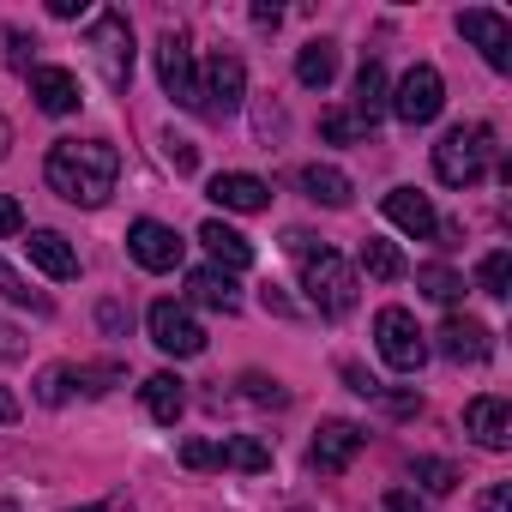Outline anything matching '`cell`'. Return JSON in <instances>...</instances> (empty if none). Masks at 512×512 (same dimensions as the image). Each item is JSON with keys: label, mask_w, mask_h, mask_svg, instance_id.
Wrapping results in <instances>:
<instances>
[{"label": "cell", "mask_w": 512, "mask_h": 512, "mask_svg": "<svg viewBox=\"0 0 512 512\" xmlns=\"http://www.w3.org/2000/svg\"><path fill=\"white\" fill-rule=\"evenodd\" d=\"M43 181L67 199V205H109L115 181H121V151L109 139H55L49 145V163H43Z\"/></svg>", "instance_id": "1"}, {"label": "cell", "mask_w": 512, "mask_h": 512, "mask_svg": "<svg viewBox=\"0 0 512 512\" xmlns=\"http://www.w3.org/2000/svg\"><path fill=\"white\" fill-rule=\"evenodd\" d=\"M488 157H494V127L458 121V127H446L440 145H434V175L464 193V187H476V181L488 175Z\"/></svg>", "instance_id": "2"}, {"label": "cell", "mask_w": 512, "mask_h": 512, "mask_svg": "<svg viewBox=\"0 0 512 512\" xmlns=\"http://www.w3.org/2000/svg\"><path fill=\"white\" fill-rule=\"evenodd\" d=\"M302 290H308V308L314 314H326V320H344L350 308H356V266L344 260L338 247H320V253H308L302 260Z\"/></svg>", "instance_id": "3"}, {"label": "cell", "mask_w": 512, "mask_h": 512, "mask_svg": "<svg viewBox=\"0 0 512 512\" xmlns=\"http://www.w3.org/2000/svg\"><path fill=\"white\" fill-rule=\"evenodd\" d=\"M85 49L97 55V67H103V85H109V91H127V85H133V25H127V13H115V7L91 13Z\"/></svg>", "instance_id": "4"}, {"label": "cell", "mask_w": 512, "mask_h": 512, "mask_svg": "<svg viewBox=\"0 0 512 512\" xmlns=\"http://www.w3.org/2000/svg\"><path fill=\"white\" fill-rule=\"evenodd\" d=\"M374 350H380V362L392 374H416L428 362V332L416 326L410 308H380L374 314Z\"/></svg>", "instance_id": "5"}, {"label": "cell", "mask_w": 512, "mask_h": 512, "mask_svg": "<svg viewBox=\"0 0 512 512\" xmlns=\"http://www.w3.org/2000/svg\"><path fill=\"white\" fill-rule=\"evenodd\" d=\"M386 109L404 121V127H428L440 109H446V79L428 67V61H416L398 85H392V97H386Z\"/></svg>", "instance_id": "6"}, {"label": "cell", "mask_w": 512, "mask_h": 512, "mask_svg": "<svg viewBox=\"0 0 512 512\" xmlns=\"http://www.w3.org/2000/svg\"><path fill=\"white\" fill-rule=\"evenodd\" d=\"M247 103V67L235 55H211L199 73V115L205 121H229Z\"/></svg>", "instance_id": "7"}, {"label": "cell", "mask_w": 512, "mask_h": 512, "mask_svg": "<svg viewBox=\"0 0 512 512\" xmlns=\"http://www.w3.org/2000/svg\"><path fill=\"white\" fill-rule=\"evenodd\" d=\"M157 79L175 97V109H193L199 115V67H193V43L181 31H163L157 37Z\"/></svg>", "instance_id": "8"}, {"label": "cell", "mask_w": 512, "mask_h": 512, "mask_svg": "<svg viewBox=\"0 0 512 512\" xmlns=\"http://www.w3.org/2000/svg\"><path fill=\"white\" fill-rule=\"evenodd\" d=\"M145 332H151V344H157L163 356H199V350H205V326L193 320L187 302H151Z\"/></svg>", "instance_id": "9"}, {"label": "cell", "mask_w": 512, "mask_h": 512, "mask_svg": "<svg viewBox=\"0 0 512 512\" xmlns=\"http://www.w3.org/2000/svg\"><path fill=\"white\" fill-rule=\"evenodd\" d=\"M368 446V428L362 422H320V434H314V446H308V470L314 476H338V470H350L356 464V452Z\"/></svg>", "instance_id": "10"}, {"label": "cell", "mask_w": 512, "mask_h": 512, "mask_svg": "<svg viewBox=\"0 0 512 512\" xmlns=\"http://www.w3.org/2000/svg\"><path fill=\"white\" fill-rule=\"evenodd\" d=\"M127 253H133V266H139V272H175V266H181V253H187V241H181L169 223L139 217V223L127 229Z\"/></svg>", "instance_id": "11"}, {"label": "cell", "mask_w": 512, "mask_h": 512, "mask_svg": "<svg viewBox=\"0 0 512 512\" xmlns=\"http://www.w3.org/2000/svg\"><path fill=\"white\" fill-rule=\"evenodd\" d=\"M434 350L446 362H458V368H476V362L494 356V332L482 320H470V314H446V326L434 332Z\"/></svg>", "instance_id": "12"}, {"label": "cell", "mask_w": 512, "mask_h": 512, "mask_svg": "<svg viewBox=\"0 0 512 512\" xmlns=\"http://www.w3.org/2000/svg\"><path fill=\"white\" fill-rule=\"evenodd\" d=\"M464 434L482 446V452H506L512 446V404L500 392H482L464 404Z\"/></svg>", "instance_id": "13"}, {"label": "cell", "mask_w": 512, "mask_h": 512, "mask_svg": "<svg viewBox=\"0 0 512 512\" xmlns=\"http://www.w3.org/2000/svg\"><path fill=\"white\" fill-rule=\"evenodd\" d=\"M458 31L482 49V61L494 67V73H506L512 67V25L500 19V13H488V7H470V13H458Z\"/></svg>", "instance_id": "14"}, {"label": "cell", "mask_w": 512, "mask_h": 512, "mask_svg": "<svg viewBox=\"0 0 512 512\" xmlns=\"http://www.w3.org/2000/svg\"><path fill=\"white\" fill-rule=\"evenodd\" d=\"M380 205H386V217H392L410 241H434V235H440V211L428 205V193H416V187H392Z\"/></svg>", "instance_id": "15"}, {"label": "cell", "mask_w": 512, "mask_h": 512, "mask_svg": "<svg viewBox=\"0 0 512 512\" xmlns=\"http://www.w3.org/2000/svg\"><path fill=\"white\" fill-rule=\"evenodd\" d=\"M25 253H31V266L49 272L55 284H73V278H79V253H73V241H67L61 229H31V235H25Z\"/></svg>", "instance_id": "16"}, {"label": "cell", "mask_w": 512, "mask_h": 512, "mask_svg": "<svg viewBox=\"0 0 512 512\" xmlns=\"http://www.w3.org/2000/svg\"><path fill=\"white\" fill-rule=\"evenodd\" d=\"M199 241H205V253H211V266L229 272V278L253 266V241H247L241 229H229L223 217H205V223H199Z\"/></svg>", "instance_id": "17"}, {"label": "cell", "mask_w": 512, "mask_h": 512, "mask_svg": "<svg viewBox=\"0 0 512 512\" xmlns=\"http://www.w3.org/2000/svg\"><path fill=\"white\" fill-rule=\"evenodd\" d=\"M223 211H266L272 205V187L260 181V175H247V169H223V175H211V187H205Z\"/></svg>", "instance_id": "18"}, {"label": "cell", "mask_w": 512, "mask_h": 512, "mask_svg": "<svg viewBox=\"0 0 512 512\" xmlns=\"http://www.w3.org/2000/svg\"><path fill=\"white\" fill-rule=\"evenodd\" d=\"M31 97L43 115H73L79 109V79L67 67H31Z\"/></svg>", "instance_id": "19"}, {"label": "cell", "mask_w": 512, "mask_h": 512, "mask_svg": "<svg viewBox=\"0 0 512 512\" xmlns=\"http://www.w3.org/2000/svg\"><path fill=\"white\" fill-rule=\"evenodd\" d=\"M187 302H199V308H211V314H235V308H241V290H235L229 272L193 266V272H187Z\"/></svg>", "instance_id": "20"}, {"label": "cell", "mask_w": 512, "mask_h": 512, "mask_svg": "<svg viewBox=\"0 0 512 512\" xmlns=\"http://www.w3.org/2000/svg\"><path fill=\"white\" fill-rule=\"evenodd\" d=\"M338 79V43L332 37H314V43H302L296 49V85H308V91H326Z\"/></svg>", "instance_id": "21"}, {"label": "cell", "mask_w": 512, "mask_h": 512, "mask_svg": "<svg viewBox=\"0 0 512 512\" xmlns=\"http://www.w3.org/2000/svg\"><path fill=\"white\" fill-rule=\"evenodd\" d=\"M296 181H302V193H308L314 205H332V211H344V205L356 199L350 175H344V169H332V163H308V169H302Z\"/></svg>", "instance_id": "22"}, {"label": "cell", "mask_w": 512, "mask_h": 512, "mask_svg": "<svg viewBox=\"0 0 512 512\" xmlns=\"http://www.w3.org/2000/svg\"><path fill=\"white\" fill-rule=\"evenodd\" d=\"M139 398H145L151 422L175 428V422H181V410H187V380H175V374H151V380L139 386Z\"/></svg>", "instance_id": "23"}, {"label": "cell", "mask_w": 512, "mask_h": 512, "mask_svg": "<svg viewBox=\"0 0 512 512\" xmlns=\"http://www.w3.org/2000/svg\"><path fill=\"white\" fill-rule=\"evenodd\" d=\"M217 470H272V446L253 440V434H235V440H217Z\"/></svg>", "instance_id": "24"}, {"label": "cell", "mask_w": 512, "mask_h": 512, "mask_svg": "<svg viewBox=\"0 0 512 512\" xmlns=\"http://www.w3.org/2000/svg\"><path fill=\"white\" fill-rule=\"evenodd\" d=\"M356 272H368L374 284H398V278H404V253H398L392 241L368 235V241H362V253H356Z\"/></svg>", "instance_id": "25"}, {"label": "cell", "mask_w": 512, "mask_h": 512, "mask_svg": "<svg viewBox=\"0 0 512 512\" xmlns=\"http://www.w3.org/2000/svg\"><path fill=\"white\" fill-rule=\"evenodd\" d=\"M386 97H392V85H386V67H380V61H362V73H356V115H362L368 127L386 115Z\"/></svg>", "instance_id": "26"}, {"label": "cell", "mask_w": 512, "mask_h": 512, "mask_svg": "<svg viewBox=\"0 0 512 512\" xmlns=\"http://www.w3.org/2000/svg\"><path fill=\"white\" fill-rule=\"evenodd\" d=\"M476 290H482V296H494V302H506V296H512V253H506V247L482 253V266H476Z\"/></svg>", "instance_id": "27"}, {"label": "cell", "mask_w": 512, "mask_h": 512, "mask_svg": "<svg viewBox=\"0 0 512 512\" xmlns=\"http://www.w3.org/2000/svg\"><path fill=\"white\" fill-rule=\"evenodd\" d=\"M368 133H374V127H368L356 109H326V115H320V139H326V145H362Z\"/></svg>", "instance_id": "28"}, {"label": "cell", "mask_w": 512, "mask_h": 512, "mask_svg": "<svg viewBox=\"0 0 512 512\" xmlns=\"http://www.w3.org/2000/svg\"><path fill=\"white\" fill-rule=\"evenodd\" d=\"M121 380H127V362H85V368H73V386L85 398H109Z\"/></svg>", "instance_id": "29"}, {"label": "cell", "mask_w": 512, "mask_h": 512, "mask_svg": "<svg viewBox=\"0 0 512 512\" xmlns=\"http://www.w3.org/2000/svg\"><path fill=\"white\" fill-rule=\"evenodd\" d=\"M416 290H422L428 302H446V308H452V302L464 296V278H458L452 266H416Z\"/></svg>", "instance_id": "30"}, {"label": "cell", "mask_w": 512, "mask_h": 512, "mask_svg": "<svg viewBox=\"0 0 512 512\" xmlns=\"http://www.w3.org/2000/svg\"><path fill=\"white\" fill-rule=\"evenodd\" d=\"M73 392H79V386H73V362H49V368L37 374V404H43V410H61Z\"/></svg>", "instance_id": "31"}, {"label": "cell", "mask_w": 512, "mask_h": 512, "mask_svg": "<svg viewBox=\"0 0 512 512\" xmlns=\"http://www.w3.org/2000/svg\"><path fill=\"white\" fill-rule=\"evenodd\" d=\"M410 476H416L428 494H452V488H458V470H452L446 458H410Z\"/></svg>", "instance_id": "32"}, {"label": "cell", "mask_w": 512, "mask_h": 512, "mask_svg": "<svg viewBox=\"0 0 512 512\" xmlns=\"http://www.w3.org/2000/svg\"><path fill=\"white\" fill-rule=\"evenodd\" d=\"M0 296H7V302H19V308H31V314H49V296H37V290H31V284H25V278L7 266V260H0Z\"/></svg>", "instance_id": "33"}, {"label": "cell", "mask_w": 512, "mask_h": 512, "mask_svg": "<svg viewBox=\"0 0 512 512\" xmlns=\"http://www.w3.org/2000/svg\"><path fill=\"white\" fill-rule=\"evenodd\" d=\"M241 392L253 398V404H290V392H284V380H272V374H241Z\"/></svg>", "instance_id": "34"}, {"label": "cell", "mask_w": 512, "mask_h": 512, "mask_svg": "<svg viewBox=\"0 0 512 512\" xmlns=\"http://www.w3.org/2000/svg\"><path fill=\"white\" fill-rule=\"evenodd\" d=\"M163 157H169L181 175H193V169H199V151H193V139H175V133H163Z\"/></svg>", "instance_id": "35"}, {"label": "cell", "mask_w": 512, "mask_h": 512, "mask_svg": "<svg viewBox=\"0 0 512 512\" xmlns=\"http://www.w3.org/2000/svg\"><path fill=\"white\" fill-rule=\"evenodd\" d=\"M181 464L187 470H217V440H187L181 446Z\"/></svg>", "instance_id": "36"}, {"label": "cell", "mask_w": 512, "mask_h": 512, "mask_svg": "<svg viewBox=\"0 0 512 512\" xmlns=\"http://www.w3.org/2000/svg\"><path fill=\"white\" fill-rule=\"evenodd\" d=\"M380 512H428V506H422V494H416V488H386Z\"/></svg>", "instance_id": "37"}, {"label": "cell", "mask_w": 512, "mask_h": 512, "mask_svg": "<svg viewBox=\"0 0 512 512\" xmlns=\"http://www.w3.org/2000/svg\"><path fill=\"white\" fill-rule=\"evenodd\" d=\"M326 241L320 235H308V229H284V253H296V260H308V253H320Z\"/></svg>", "instance_id": "38"}, {"label": "cell", "mask_w": 512, "mask_h": 512, "mask_svg": "<svg viewBox=\"0 0 512 512\" xmlns=\"http://www.w3.org/2000/svg\"><path fill=\"white\" fill-rule=\"evenodd\" d=\"M31 49H37V43H31L25 31H7V61H13L19 73H31Z\"/></svg>", "instance_id": "39"}, {"label": "cell", "mask_w": 512, "mask_h": 512, "mask_svg": "<svg viewBox=\"0 0 512 512\" xmlns=\"http://www.w3.org/2000/svg\"><path fill=\"white\" fill-rule=\"evenodd\" d=\"M338 374H344V386H350V392H362V398H380V380H374V374H362L356 362H344Z\"/></svg>", "instance_id": "40"}, {"label": "cell", "mask_w": 512, "mask_h": 512, "mask_svg": "<svg viewBox=\"0 0 512 512\" xmlns=\"http://www.w3.org/2000/svg\"><path fill=\"white\" fill-rule=\"evenodd\" d=\"M380 404H386L392 416H416V410H422V392H386V386H380Z\"/></svg>", "instance_id": "41"}, {"label": "cell", "mask_w": 512, "mask_h": 512, "mask_svg": "<svg viewBox=\"0 0 512 512\" xmlns=\"http://www.w3.org/2000/svg\"><path fill=\"white\" fill-rule=\"evenodd\" d=\"M19 356H25V332L0 320V362H19Z\"/></svg>", "instance_id": "42"}, {"label": "cell", "mask_w": 512, "mask_h": 512, "mask_svg": "<svg viewBox=\"0 0 512 512\" xmlns=\"http://www.w3.org/2000/svg\"><path fill=\"white\" fill-rule=\"evenodd\" d=\"M25 229V211H19V199L13 193H0V235H19Z\"/></svg>", "instance_id": "43"}, {"label": "cell", "mask_w": 512, "mask_h": 512, "mask_svg": "<svg viewBox=\"0 0 512 512\" xmlns=\"http://www.w3.org/2000/svg\"><path fill=\"white\" fill-rule=\"evenodd\" d=\"M97 326H103L109 338H121V332H127V308H121V302H103V308H97Z\"/></svg>", "instance_id": "44"}, {"label": "cell", "mask_w": 512, "mask_h": 512, "mask_svg": "<svg viewBox=\"0 0 512 512\" xmlns=\"http://www.w3.org/2000/svg\"><path fill=\"white\" fill-rule=\"evenodd\" d=\"M260 302H266V314H284V320L296 314V302H290V296H284L278 284H266V290H260Z\"/></svg>", "instance_id": "45"}, {"label": "cell", "mask_w": 512, "mask_h": 512, "mask_svg": "<svg viewBox=\"0 0 512 512\" xmlns=\"http://www.w3.org/2000/svg\"><path fill=\"white\" fill-rule=\"evenodd\" d=\"M482 512H512V482H494V488L482 494Z\"/></svg>", "instance_id": "46"}, {"label": "cell", "mask_w": 512, "mask_h": 512, "mask_svg": "<svg viewBox=\"0 0 512 512\" xmlns=\"http://www.w3.org/2000/svg\"><path fill=\"white\" fill-rule=\"evenodd\" d=\"M73 512H133V500H121V494H109V500H91V506H73Z\"/></svg>", "instance_id": "47"}, {"label": "cell", "mask_w": 512, "mask_h": 512, "mask_svg": "<svg viewBox=\"0 0 512 512\" xmlns=\"http://www.w3.org/2000/svg\"><path fill=\"white\" fill-rule=\"evenodd\" d=\"M55 19H85V0H49Z\"/></svg>", "instance_id": "48"}, {"label": "cell", "mask_w": 512, "mask_h": 512, "mask_svg": "<svg viewBox=\"0 0 512 512\" xmlns=\"http://www.w3.org/2000/svg\"><path fill=\"white\" fill-rule=\"evenodd\" d=\"M7 422H19V398H13L7 386H0V428H7Z\"/></svg>", "instance_id": "49"}, {"label": "cell", "mask_w": 512, "mask_h": 512, "mask_svg": "<svg viewBox=\"0 0 512 512\" xmlns=\"http://www.w3.org/2000/svg\"><path fill=\"white\" fill-rule=\"evenodd\" d=\"M7 145H13V121L0 115V157H7Z\"/></svg>", "instance_id": "50"}, {"label": "cell", "mask_w": 512, "mask_h": 512, "mask_svg": "<svg viewBox=\"0 0 512 512\" xmlns=\"http://www.w3.org/2000/svg\"><path fill=\"white\" fill-rule=\"evenodd\" d=\"M0 512H25V506H19V500H0Z\"/></svg>", "instance_id": "51"}, {"label": "cell", "mask_w": 512, "mask_h": 512, "mask_svg": "<svg viewBox=\"0 0 512 512\" xmlns=\"http://www.w3.org/2000/svg\"><path fill=\"white\" fill-rule=\"evenodd\" d=\"M296 512H308V506H296Z\"/></svg>", "instance_id": "52"}]
</instances>
